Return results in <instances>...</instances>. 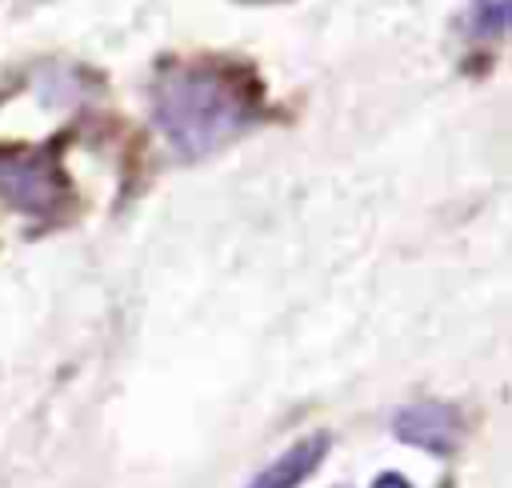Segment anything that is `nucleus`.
Listing matches in <instances>:
<instances>
[{
    "instance_id": "f257e3e1",
    "label": "nucleus",
    "mask_w": 512,
    "mask_h": 488,
    "mask_svg": "<svg viewBox=\"0 0 512 488\" xmlns=\"http://www.w3.org/2000/svg\"><path fill=\"white\" fill-rule=\"evenodd\" d=\"M260 84L232 64L192 60L160 72L152 92V116L172 152L200 160L256 124Z\"/></svg>"
},
{
    "instance_id": "f03ea898",
    "label": "nucleus",
    "mask_w": 512,
    "mask_h": 488,
    "mask_svg": "<svg viewBox=\"0 0 512 488\" xmlns=\"http://www.w3.org/2000/svg\"><path fill=\"white\" fill-rule=\"evenodd\" d=\"M0 196L32 220H52L68 196V176L56 152L52 148H0Z\"/></svg>"
},
{
    "instance_id": "39448f33",
    "label": "nucleus",
    "mask_w": 512,
    "mask_h": 488,
    "mask_svg": "<svg viewBox=\"0 0 512 488\" xmlns=\"http://www.w3.org/2000/svg\"><path fill=\"white\" fill-rule=\"evenodd\" d=\"M372 488H412V484H408V480H404L400 472H384V476H380V480H376Z\"/></svg>"
},
{
    "instance_id": "7ed1b4c3",
    "label": "nucleus",
    "mask_w": 512,
    "mask_h": 488,
    "mask_svg": "<svg viewBox=\"0 0 512 488\" xmlns=\"http://www.w3.org/2000/svg\"><path fill=\"white\" fill-rule=\"evenodd\" d=\"M392 432L412 444V448H424V452H436V456H448L460 448L464 440V420L452 404H440V400H420V404H408L392 416Z\"/></svg>"
},
{
    "instance_id": "20e7f679",
    "label": "nucleus",
    "mask_w": 512,
    "mask_h": 488,
    "mask_svg": "<svg viewBox=\"0 0 512 488\" xmlns=\"http://www.w3.org/2000/svg\"><path fill=\"white\" fill-rule=\"evenodd\" d=\"M324 452H328V436H308L288 452H280L264 472H256L248 488H300L320 468Z\"/></svg>"
}]
</instances>
